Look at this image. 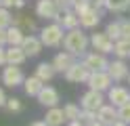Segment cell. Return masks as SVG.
<instances>
[{
    "label": "cell",
    "mask_w": 130,
    "mask_h": 126,
    "mask_svg": "<svg viewBox=\"0 0 130 126\" xmlns=\"http://www.w3.org/2000/svg\"><path fill=\"white\" fill-rule=\"evenodd\" d=\"M11 25H13V15H11V8L0 6V27L9 30Z\"/></svg>",
    "instance_id": "4316f807"
},
{
    "label": "cell",
    "mask_w": 130,
    "mask_h": 126,
    "mask_svg": "<svg viewBox=\"0 0 130 126\" xmlns=\"http://www.w3.org/2000/svg\"><path fill=\"white\" fill-rule=\"evenodd\" d=\"M6 63H9V61H6V48L0 46V67H4Z\"/></svg>",
    "instance_id": "e575fe53"
},
{
    "label": "cell",
    "mask_w": 130,
    "mask_h": 126,
    "mask_svg": "<svg viewBox=\"0 0 130 126\" xmlns=\"http://www.w3.org/2000/svg\"><path fill=\"white\" fill-rule=\"evenodd\" d=\"M80 120H82L86 126H90L96 122V111H88V109H82V114H80Z\"/></svg>",
    "instance_id": "f1b7e54d"
},
{
    "label": "cell",
    "mask_w": 130,
    "mask_h": 126,
    "mask_svg": "<svg viewBox=\"0 0 130 126\" xmlns=\"http://www.w3.org/2000/svg\"><path fill=\"white\" fill-rule=\"evenodd\" d=\"M120 25H122V38H130V21L128 19H122Z\"/></svg>",
    "instance_id": "d6a6232c"
},
{
    "label": "cell",
    "mask_w": 130,
    "mask_h": 126,
    "mask_svg": "<svg viewBox=\"0 0 130 126\" xmlns=\"http://www.w3.org/2000/svg\"><path fill=\"white\" fill-rule=\"evenodd\" d=\"M84 65H86L90 72H107L109 61H107V57H105L103 53L94 50V53H86V55H84Z\"/></svg>",
    "instance_id": "52a82bcc"
},
{
    "label": "cell",
    "mask_w": 130,
    "mask_h": 126,
    "mask_svg": "<svg viewBox=\"0 0 130 126\" xmlns=\"http://www.w3.org/2000/svg\"><path fill=\"white\" fill-rule=\"evenodd\" d=\"M90 44L94 50H99V53L103 55H107V53H113V46H116V42H113L109 36H107V32H103V34H92L90 36Z\"/></svg>",
    "instance_id": "9c48e42d"
},
{
    "label": "cell",
    "mask_w": 130,
    "mask_h": 126,
    "mask_svg": "<svg viewBox=\"0 0 130 126\" xmlns=\"http://www.w3.org/2000/svg\"><path fill=\"white\" fill-rule=\"evenodd\" d=\"M105 105V99H103V92L101 90H86L82 99H80V107L82 109H88V111H99V109Z\"/></svg>",
    "instance_id": "277c9868"
},
{
    "label": "cell",
    "mask_w": 130,
    "mask_h": 126,
    "mask_svg": "<svg viewBox=\"0 0 130 126\" xmlns=\"http://www.w3.org/2000/svg\"><path fill=\"white\" fill-rule=\"evenodd\" d=\"M96 120L105 126H113L118 120H120V114H118V107L111 105V103H105L99 111H96Z\"/></svg>",
    "instance_id": "8fae6325"
},
{
    "label": "cell",
    "mask_w": 130,
    "mask_h": 126,
    "mask_svg": "<svg viewBox=\"0 0 130 126\" xmlns=\"http://www.w3.org/2000/svg\"><path fill=\"white\" fill-rule=\"evenodd\" d=\"M65 126H86V124H84L82 120H74V122H67Z\"/></svg>",
    "instance_id": "8d00e7d4"
},
{
    "label": "cell",
    "mask_w": 130,
    "mask_h": 126,
    "mask_svg": "<svg viewBox=\"0 0 130 126\" xmlns=\"http://www.w3.org/2000/svg\"><path fill=\"white\" fill-rule=\"evenodd\" d=\"M99 21H101V8L90 6V8H86V11L80 15V27L92 30V27H96V25H99Z\"/></svg>",
    "instance_id": "9a60e30c"
},
{
    "label": "cell",
    "mask_w": 130,
    "mask_h": 126,
    "mask_svg": "<svg viewBox=\"0 0 130 126\" xmlns=\"http://www.w3.org/2000/svg\"><path fill=\"white\" fill-rule=\"evenodd\" d=\"M6 34H9V46H21L25 36H27L19 25H11V27L6 30Z\"/></svg>",
    "instance_id": "7402d4cb"
},
{
    "label": "cell",
    "mask_w": 130,
    "mask_h": 126,
    "mask_svg": "<svg viewBox=\"0 0 130 126\" xmlns=\"http://www.w3.org/2000/svg\"><path fill=\"white\" fill-rule=\"evenodd\" d=\"M4 44H9V34H6L4 27H0V46H4Z\"/></svg>",
    "instance_id": "836d02e7"
},
{
    "label": "cell",
    "mask_w": 130,
    "mask_h": 126,
    "mask_svg": "<svg viewBox=\"0 0 130 126\" xmlns=\"http://www.w3.org/2000/svg\"><path fill=\"white\" fill-rule=\"evenodd\" d=\"M38 103L40 105H44V107H57V105H59V90H57V88H53V86H46V84H44V86H42V90H40L38 92Z\"/></svg>",
    "instance_id": "30bf717a"
},
{
    "label": "cell",
    "mask_w": 130,
    "mask_h": 126,
    "mask_svg": "<svg viewBox=\"0 0 130 126\" xmlns=\"http://www.w3.org/2000/svg\"><path fill=\"white\" fill-rule=\"evenodd\" d=\"M25 82V74L19 65H13V63H6L4 69H2V84L9 88H17Z\"/></svg>",
    "instance_id": "3957f363"
},
{
    "label": "cell",
    "mask_w": 130,
    "mask_h": 126,
    "mask_svg": "<svg viewBox=\"0 0 130 126\" xmlns=\"http://www.w3.org/2000/svg\"><path fill=\"white\" fill-rule=\"evenodd\" d=\"M23 50H25V55L27 57H36L40 55V50H42V40H40V36H34V34H27L25 40H23Z\"/></svg>",
    "instance_id": "e0dca14e"
},
{
    "label": "cell",
    "mask_w": 130,
    "mask_h": 126,
    "mask_svg": "<svg viewBox=\"0 0 130 126\" xmlns=\"http://www.w3.org/2000/svg\"><path fill=\"white\" fill-rule=\"evenodd\" d=\"M118 114H120V120L122 122H126V124H130V101L126 105H122V107H118Z\"/></svg>",
    "instance_id": "4dcf8cb0"
},
{
    "label": "cell",
    "mask_w": 130,
    "mask_h": 126,
    "mask_svg": "<svg viewBox=\"0 0 130 126\" xmlns=\"http://www.w3.org/2000/svg\"><path fill=\"white\" fill-rule=\"evenodd\" d=\"M90 44V38L86 36V34L80 30V27H74V30H67L63 38V48L67 50V53L76 55V57H82L86 55V48Z\"/></svg>",
    "instance_id": "6da1fadb"
},
{
    "label": "cell",
    "mask_w": 130,
    "mask_h": 126,
    "mask_svg": "<svg viewBox=\"0 0 130 126\" xmlns=\"http://www.w3.org/2000/svg\"><path fill=\"white\" fill-rule=\"evenodd\" d=\"M29 126H48V124H46V122H44V120H42V122H31V124H29Z\"/></svg>",
    "instance_id": "74e56055"
},
{
    "label": "cell",
    "mask_w": 130,
    "mask_h": 126,
    "mask_svg": "<svg viewBox=\"0 0 130 126\" xmlns=\"http://www.w3.org/2000/svg\"><path fill=\"white\" fill-rule=\"evenodd\" d=\"M63 25L61 23H51V25H44L42 30H40V40H42L44 46H59L63 44Z\"/></svg>",
    "instance_id": "7a4b0ae2"
},
{
    "label": "cell",
    "mask_w": 130,
    "mask_h": 126,
    "mask_svg": "<svg viewBox=\"0 0 130 126\" xmlns=\"http://www.w3.org/2000/svg\"><path fill=\"white\" fill-rule=\"evenodd\" d=\"M55 74H57L55 65H53V63H46V61H42V63H38V67H36V74H34V76H38V78L46 84V82H51V80L55 78Z\"/></svg>",
    "instance_id": "d6986e66"
},
{
    "label": "cell",
    "mask_w": 130,
    "mask_h": 126,
    "mask_svg": "<svg viewBox=\"0 0 130 126\" xmlns=\"http://www.w3.org/2000/svg\"><path fill=\"white\" fill-rule=\"evenodd\" d=\"M63 111H65V118H67V122H74V120H80L82 107H78L76 103H65V105H63Z\"/></svg>",
    "instance_id": "484cf974"
},
{
    "label": "cell",
    "mask_w": 130,
    "mask_h": 126,
    "mask_svg": "<svg viewBox=\"0 0 130 126\" xmlns=\"http://www.w3.org/2000/svg\"><path fill=\"white\" fill-rule=\"evenodd\" d=\"M105 8L111 13H122L130 8V0H105Z\"/></svg>",
    "instance_id": "d4e9b609"
},
{
    "label": "cell",
    "mask_w": 130,
    "mask_h": 126,
    "mask_svg": "<svg viewBox=\"0 0 130 126\" xmlns=\"http://www.w3.org/2000/svg\"><path fill=\"white\" fill-rule=\"evenodd\" d=\"M6 109H9V111H13V114H17V111H21V109H23V103H21L19 99L11 97L9 101H6Z\"/></svg>",
    "instance_id": "f546056e"
},
{
    "label": "cell",
    "mask_w": 130,
    "mask_h": 126,
    "mask_svg": "<svg viewBox=\"0 0 130 126\" xmlns=\"http://www.w3.org/2000/svg\"><path fill=\"white\" fill-rule=\"evenodd\" d=\"M105 32H107V36L116 42V40H120L122 38V25H120V21H113V23H109L107 27H105Z\"/></svg>",
    "instance_id": "83f0119b"
},
{
    "label": "cell",
    "mask_w": 130,
    "mask_h": 126,
    "mask_svg": "<svg viewBox=\"0 0 130 126\" xmlns=\"http://www.w3.org/2000/svg\"><path fill=\"white\" fill-rule=\"evenodd\" d=\"M111 82H113V78L109 76V72H92L90 78H88V86L94 88V90L107 92L111 88Z\"/></svg>",
    "instance_id": "ba28073f"
},
{
    "label": "cell",
    "mask_w": 130,
    "mask_h": 126,
    "mask_svg": "<svg viewBox=\"0 0 130 126\" xmlns=\"http://www.w3.org/2000/svg\"><path fill=\"white\" fill-rule=\"evenodd\" d=\"M113 55H116L118 59H128V57H130V38H120V40H116Z\"/></svg>",
    "instance_id": "603a6c76"
},
{
    "label": "cell",
    "mask_w": 130,
    "mask_h": 126,
    "mask_svg": "<svg viewBox=\"0 0 130 126\" xmlns=\"http://www.w3.org/2000/svg\"><path fill=\"white\" fill-rule=\"evenodd\" d=\"M61 11L63 8L59 6L57 0H38V4H36V15L44 17V19H57Z\"/></svg>",
    "instance_id": "8992f818"
},
{
    "label": "cell",
    "mask_w": 130,
    "mask_h": 126,
    "mask_svg": "<svg viewBox=\"0 0 130 126\" xmlns=\"http://www.w3.org/2000/svg\"><path fill=\"white\" fill-rule=\"evenodd\" d=\"M25 59H27V55H25V50H23V46H9L6 48V61L9 63L21 65Z\"/></svg>",
    "instance_id": "ffe728a7"
},
{
    "label": "cell",
    "mask_w": 130,
    "mask_h": 126,
    "mask_svg": "<svg viewBox=\"0 0 130 126\" xmlns=\"http://www.w3.org/2000/svg\"><path fill=\"white\" fill-rule=\"evenodd\" d=\"M44 82L38 78V76H29V78H25V82H23V88H25V95L29 97H38V92L42 90Z\"/></svg>",
    "instance_id": "44dd1931"
},
{
    "label": "cell",
    "mask_w": 130,
    "mask_h": 126,
    "mask_svg": "<svg viewBox=\"0 0 130 126\" xmlns=\"http://www.w3.org/2000/svg\"><path fill=\"white\" fill-rule=\"evenodd\" d=\"M13 25H19V27L23 30V32H29V34H34L38 27H36V21L34 19H29L27 15H19V17H13Z\"/></svg>",
    "instance_id": "cb8c5ba5"
},
{
    "label": "cell",
    "mask_w": 130,
    "mask_h": 126,
    "mask_svg": "<svg viewBox=\"0 0 130 126\" xmlns=\"http://www.w3.org/2000/svg\"><path fill=\"white\" fill-rule=\"evenodd\" d=\"M74 63H76V55L67 53V50H63V53H57L55 59H53V65H55L57 74H65Z\"/></svg>",
    "instance_id": "2e32d148"
},
{
    "label": "cell",
    "mask_w": 130,
    "mask_h": 126,
    "mask_svg": "<svg viewBox=\"0 0 130 126\" xmlns=\"http://www.w3.org/2000/svg\"><path fill=\"white\" fill-rule=\"evenodd\" d=\"M0 6H4V4H2V0H0Z\"/></svg>",
    "instance_id": "60d3db41"
},
{
    "label": "cell",
    "mask_w": 130,
    "mask_h": 126,
    "mask_svg": "<svg viewBox=\"0 0 130 126\" xmlns=\"http://www.w3.org/2000/svg\"><path fill=\"white\" fill-rule=\"evenodd\" d=\"M6 101H9V97L4 95V90L0 88V107H6Z\"/></svg>",
    "instance_id": "d590c367"
},
{
    "label": "cell",
    "mask_w": 130,
    "mask_h": 126,
    "mask_svg": "<svg viewBox=\"0 0 130 126\" xmlns=\"http://www.w3.org/2000/svg\"><path fill=\"white\" fill-rule=\"evenodd\" d=\"M57 23L63 25V30H74L80 27V15L74 11V8H63L57 17Z\"/></svg>",
    "instance_id": "4fadbf2b"
},
{
    "label": "cell",
    "mask_w": 130,
    "mask_h": 126,
    "mask_svg": "<svg viewBox=\"0 0 130 126\" xmlns=\"http://www.w3.org/2000/svg\"><path fill=\"white\" fill-rule=\"evenodd\" d=\"M107 99H109L111 105L122 107V105H126L128 101H130V92H128V88H124V86H111V88L107 90Z\"/></svg>",
    "instance_id": "5bb4252c"
},
{
    "label": "cell",
    "mask_w": 130,
    "mask_h": 126,
    "mask_svg": "<svg viewBox=\"0 0 130 126\" xmlns=\"http://www.w3.org/2000/svg\"><path fill=\"white\" fill-rule=\"evenodd\" d=\"M2 4H4L6 8H23L25 0H2Z\"/></svg>",
    "instance_id": "1f68e13d"
},
{
    "label": "cell",
    "mask_w": 130,
    "mask_h": 126,
    "mask_svg": "<svg viewBox=\"0 0 130 126\" xmlns=\"http://www.w3.org/2000/svg\"><path fill=\"white\" fill-rule=\"evenodd\" d=\"M44 122H46L48 126H63L65 122H67L63 107H48V111H46V116H44Z\"/></svg>",
    "instance_id": "ac0fdd59"
},
{
    "label": "cell",
    "mask_w": 130,
    "mask_h": 126,
    "mask_svg": "<svg viewBox=\"0 0 130 126\" xmlns=\"http://www.w3.org/2000/svg\"><path fill=\"white\" fill-rule=\"evenodd\" d=\"M109 76L113 78V82H122L130 76V69L128 65L124 63V59H116V61H109V67H107Z\"/></svg>",
    "instance_id": "7c38bea8"
},
{
    "label": "cell",
    "mask_w": 130,
    "mask_h": 126,
    "mask_svg": "<svg viewBox=\"0 0 130 126\" xmlns=\"http://www.w3.org/2000/svg\"><path fill=\"white\" fill-rule=\"evenodd\" d=\"M113 126H130V124H126V122H122V120H118V122L113 124Z\"/></svg>",
    "instance_id": "f35d334b"
},
{
    "label": "cell",
    "mask_w": 130,
    "mask_h": 126,
    "mask_svg": "<svg viewBox=\"0 0 130 126\" xmlns=\"http://www.w3.org/2000/svg\"><path fill=\"white\" fill-rule=\"evenodd\" d=\"M90 126H105V124H101L99 120H96V122H94V124H90Z\"/></svg>",
    "instance_id": "ab89813d"
},
{
    "label": "cell",
    "mask_w": 130,
    "mask_h": 126,
    "mask_svg": "<svg viewBox=\"0 0 130 126\" xmlns=\"http://www.w3.org/2000/svg\"><path fill=\"white\" fill-rule=\"evenodd\" d=\"M90 69L84 65V61L82 63H74L69 67L67 72H65L63 76H65V80L67 82H74V84H80V82H88V78H90Z\"/></svg>",
    "instance_id": "5b68a950"
},
{
    "label": "cell",
    "mask_w": 130,
    "mask_h": 126,
    "mask_svg": "<svg viewBox=\"0 0 130 126\" xmlns=\"http://www.w3.org/2000/svg\"><path fill=\"white\" fill-rule=\"evenodd\" d=\"M128 82H130V76H128Z\"/></svg>",
    "instance_id": "b9f144b4"
}]
</instances>
